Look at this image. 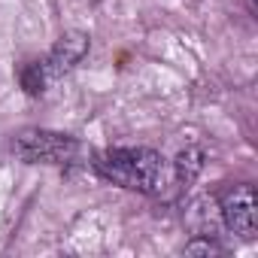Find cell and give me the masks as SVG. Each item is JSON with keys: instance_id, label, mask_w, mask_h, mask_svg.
Masks as SVG:
<instances>
[{"instance_id": "cell-1", "label": "cell", "mask_w": 258, "mask_h": 258, "mask_svg": "<svg viewBox=\"0 0 258 258\" xmlns=\"http://www.w3.org/2000/svg\"><path fill=\"white\" fill-rule=\"evenodd\" d=\"M94 170L127 191H140V195H161L167 182V167L164 158L155 149L146 146H118L106 149L94 158Z\"/></svg>"}, {"instance_id": "cell-2", "label": "cell", "mask_w": 258, "mask_h": 258, "mask_svg": "<svg viewBox=\"0 0 258 258\" xmlns=\"http://www.w3.org/2000/svg\"><path fill=\"white\" fill-rule=\"evenodd\" d=\"M88 55V34L82 31H70L64 34L40 61L28 64L22 70V85L28 94H43L49 91L58 79H64L82 58Z\"/></svg>"}, {"instance_id": "cell-3", "label": "cell", "mask_w": 258, "mask_h": 258, "mask_svg": "<svg viewBox=\"0 0 258 258\" xmlns=\"http://www.w3.org/2000/svg\"><path fill=\"white\" fill-rule=\"evenodd\" d=\"M13 152L25 164H67L79 155V140L49 127H25L13 137Z\"/></svg>"}, {"instance_id": "cell-4", "label": "cell", "mask_w": 258, "mask_h": 258, "mask_svg": "<svg viewBox=\"0 0 258 258\" xmlns=\"http://www.w3.org/2000/svg\"><path fill=\"white\" fill-rule=\"evenodd\" d=\"M222 222L231 234L252 240L258 231V198L252 185H237L222 198Z\"/></svg>"}, {"instance_id": "cell-5", "label": "cell", "mask_w": 258, "mask_h": 258, "mask_svg": "<svg viewBox=\"0 0 258 258\" xmlns=\"http://www.w3.org/2000/svg\"><path fill=\"white\" fill-rule=\"evenodd\" d=\"M204 149H198V146H185L179 155H176V161H173V170H176V179H179V185H191L198 176H201V170H204Z\"/></svg>"}, {"instance_id": "cell-6", "label": "cell", "mask_w": 258, "mask_h": 258, "mask_svg": "<svg viewBox=\"0 0 258 258\" xmlns=\"http://www.w3.org/2000/svg\"><path fill=\"white\" fill-rule=\"evenodd\" d=\"M185 252H188V255H219L222 249H219L210 237H198V240H191V243L185 246Z\"/></svg>"}, {"instance_id": "cell-7", "label": "cell", "mask_w": 258, "mask_h": 258, "mask_svg": "<svg viewBox=\"0 0 258 258\" xmlns=\"http://www.w3.org/2000/svg\"><path fill=\"white\" fill-rule=\"evenodd\" d=\"M91 4H94V0H91Z\"/></svg>"}]
</instances>
